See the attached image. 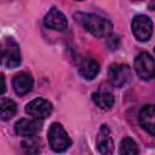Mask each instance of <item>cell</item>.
I'll use <instances>...</instances> for the list:
<instances>
[{"label": "cell", "mask_w": 155, "mask_h": 155, "mask_svg": "<svg viewBox=\"0 0 155 155\" xmlns=\"http://www.w3.org/2000/svg\"><path fill=\"white\" fill-rule=\"evenodd\" d=\"M74 18L76 23H79L85 30H87L96 38L108 36L113 31V23L99 15L78 12L74 15Z\"/></svg>", "instance_id": "1"}, {"label": "cell", "mask_w": 155, "mask_h": 155, "mask_svg": "<svg viewBox=\"0 0 155 155\" xmlns=\"http://www.w3.org/2000/svg\"><path fill=\"white\" fill-rule=\"evenodd\" d=\"M47 139L50 148L56 153H63L71 145V139L68 136L67 131L63 128V126L59 122L51 124L48 132H47Z\"/></svg>", "instance_id": "2"}, {"label": "cell", "mask_w": 155, "mask_h": 155, "mask_svg": "<svg viewBox=\"0 0 155 155\" xmlns=\"http://www.w3.org/2000/svg\"><path fill=\"white\" fill-rule=\"evenodd\" d=\"M131 28L133 36L140 42L149 41L153 35V22L145 15H137L132 21Z\"/></svg>", "instance_id": "3"}, {"label": "cell", "mask_w": 155, "mask_h": 155, "mask_svg": "<svg viewBox=\"0 0 155 155\" xmlns=\"http://www.w3.org/2000/svg\"><path fill=\"white\" fill-rule=\"evenodd\" d=\"M134 69L142 80L153 79L155 73V63L153 56L148 52H140L134 59Z\"/></svg>", "instance_id": "4"}, {"label": "cell", "mask_w": 155, "mask_h": 155, "mask_svg": "<svg viewBox=\"0 0 155 155\" xmlns=\"http://www.w3.org/2000/svg\"><path fill=\"white\" fill-rule=\"evenodd\" d=\"M53 107L51 104V102H48L45 98L38 97L35 99H33L31 102H29L25 105V113L38 120H44L46 117H48L52 114Z\"/></svg>", "instance_id": "5"}, {"label": "cell", "mask_w": 155, "mask_h": 155, "mask_svg": "<svg viewBox=\"0 0 155 155\" xmlns=\"http://www.w3.org/2000/svg\"><path fill=\"white\" fill-rule=\"evenodd\" d=\"M131 78V70L127 64H111L108 69V80L114 87H122Z\"/></svg>", "instance_id": "6"}, {"label": "cell", "mask_w": 155, "mask_h": 155, "mask_svg": "<svg viewBox=\"0 0 155 155\" xmlns=\"http://www.w3.org/2000/svg\"><path fill=\"white\" fill-rule=\"evenodd\" d=\"M44 25L48 29L64 31L68 28V19L59 8L51 7L44 17Z\"/></svg>", "instance_id": "7"}, {"label": "cell", "mask_w": 155, "mask_h": 155, "mask_svg": "<svg viewBox=\"0 0 155 155\" xmlns=\"http://www.w3.org/2000/svg\"><path fill=\"white\" fill-rule=\"evenodd\" d=\"M5 51H4V59H5V65L10 69H15L17 68L21 62V52H19V46L18 44L12 39V38H7L5 40Z\"/></svg>", "instance_id": "8"}, {"label": "cell", "mask_w": 155, "mask_h": 155, "mask_svg": "<svg viewBox=\"0 0 155 155\" xmlns=\"http://www.w3.org/2000/svg\"><path fill=\"white\" fill-rule=\"evenodd\" d=\"M41 122L38 119H21L15 124V132L21 137H33L41 130Z\"/></svg>", "instance_id": "9"}, {"label": "cell", "mask_w": 155, "mask_h": 155, "mask_svg": "<svg viewBox=\"0 0 155 155\" xmlns=\"http://www.w3.org/2000/svg\"><path fill=\"white\" fill-rule=\"evenodd\" d=\"M97 150L101 154L108 155L114 151V140L111 137L110 128L108 125H102L97 133V140H96Z\"/></svg>", "instance_id": "10"}, {"label": "cell", "mask_w": 155, "mask_h": 155, "mask_svg": "<svg viewBox=\"0 0 155 155\" xmlns=\"http://www.w3.org/2000/svg\"><path fill=\"white\" fill-rule=\"evenodd\" d=\"M34 85V80L31 78V75L27 71H21L17 75H15L13 80H12V86L15 92L18 96H24L27 93H29L33 88Z\"/></svg>", "instance_id": "11"}, {"label": "cell", "mask_w": 155, "mask_h": 155, "mask_svg": "<svg viewBox=\"0 0 155 155\" xmlns=\"http://www.w3.org/2000/svg\"><path fill=\"white\" fill-rule=\"evenodd\" d=\"M154 105L151 104H147L144 105L140 111H139V115H138V120H139V124L140 126L150 134V136H154L155 134V124H154Z\"/></svg>", "instance_id": "12"}, {"label": "cell", "mask_w": 155, "mask_h": 155, "mask_svg": "<svg viewBox=\"0 0 155 155\" xmlns=\"http://www.w3.org/2000/svg\"><path fill=\"white\" fill-rule=\"evenodd\" d=\"M99 73V63L92 58V57H85L81 59L79 64V74L86 79V80H92L97 76Z\"/></svg>", "instance_id": "13"}, {"label": "cell", "mask_w": 155, "mask_h": 155, "mask_svg": "<svg viewBox=\"0 0 155 155\" xmlns=\"http://www.w3.org/2000/svg\"><path fill=\"white\" fill-rule=\"evenodd\" d=\"M92 101L102 110H109V109H111V107L115 103L114 94L111 92L102 91V90L98 91V92H94L92 94Z\"/></svg>", "instance_id": "14"}, {"label": "cell", "mask_w": 155, "mask_h": 155, "mask_svg": "<svg viewBox=\"0 0 155 155\" xmlns=\"http://www.w3.org/2000/svg\"><path fill=\"white\" fill-rule=\"evenodd\" d=\"M17 113V104L10 98H0V120H10Z\"/></svg>", "instance_id": "15"}, {"label": "cell", "mask_w": 155, "mask_h": 155, "mask_svg": "<svg viewBox=\"0 0 155 155\" xmlns=\"http://www.w3.org/2000/svg\"><path fill=\"white\" fill-rule=\"evenodd\" d=\"M138 153H139L138 144L132 138H130V137L122 138V140L120 143L119 154H121V155H136Z\"/></svg>", "instance_id": "16"}, {"label": "cell", "mask_w": 155, "mask_h": 155, "mask_svg": "<svg viewBox=\"0 0 155 155\" xmlns=\"http://www.w3.org/2000/svg\"><path fill=\"white\" fill-rule=\"evenodd\" d=\"M35 136L33 137H27L28 139L24 140L22 143V147L23 149L27 151V153H38L39 151V142L36 139H34Z\"/></svg>", "instance_id": "17"}, {"label": "cell", "mask_w": 155, "mask_h": 155, "mask_svg": "<svg viewBox=\"0 0 155 155\" xmlns=\"http://www.w3.org/2000/svg\"><path fill=\"white\" fill-rule=\"evenodd\" d=\"M6 92V81H5V75L0 71V96H2Z\"/></svg>", "instance_id": "18"}, {"label": "cell", "mask_w": 155, "mask_h": 155, "mask_svg": "<svg viewBox=\"0 0 155 155\" xmlns=\"http://www.w3.org/2000/svg\"><path fill=\"white\" fill-rule=\"evenodd\" d=\"M2 59H4V51H2V47H1V45H0V64H1Z\"/></svg>", "instance_id": "19"}, {"label": "cell", "mask_w": 155, "mask_h": 155, "mask_svg": "<svg viewBox=\"0 0 155 155\" xmlns=\"http://www.w3.org/2000/svg\"><path fill=\"white\" fill-rule=\"evenodd\" d=\"M76 1H82V0H76Z\"/></svg>", "instance_id": "20"}, {"label": "cell", "mask_w": 155, "mask_h": 155, "mask_svg": "<svg viewBox=\"0 0 155 155\" xmlns=\"http://www.w3.org/2000/svg\"><path fill=\"white\" fill-rule=\"evenodd\" d=\"M137 1H139V0H137Z\"/></svg>", "instance_id": "21"}]
</instances>
